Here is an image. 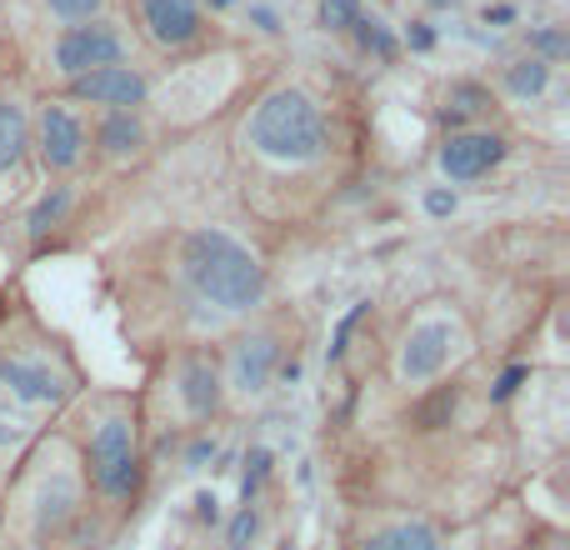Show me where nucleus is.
Masks as SVG:
<instances>
[{"instance_id": "1", "label": "nucleus", "mask_w": 570, "mask_h": 550, "mask_svg": "<svg viewBox=\"0 0 570 550\" xmlns=\"http://www.w3.org/2000/svg\"><path fill=\"white\" fill-rule=\"evenodd\" d=\"M236 146L271 170H311L331 160L335 130L325 106L301 80H276L246 106L236 126Z\"/></svg>"}, {"instance_id": "2", "label": "nucleus", "mask_w": 570, "mask_h": 550, "mask_svg": "<svg viewBox=\"0 0 570 550\" xmlns=\"http://www.w3.org/2000/svg\"><path fill=\"white\" fill-rule=\"evenodd\" d=\"M176 275L216 315H256L271 301V266L226 226H190L176 240Z\"/></svg>"}, {"instance_id": "3", "label": "nucleus", "mask_w": 570, "mask_h": 550, "mask_svg": "<svg viewBox=\"0 0 570 550\" xmlns=\"http://www.w3.org/2000/svg\"><path fill=\"white\" fill-rule=\"evenodd\" d=\"M80 481L106 501L110 511H126L140 501L146 485V445H140V415L126 395H106L86 415V441H80Z\"/></svg>"}, {"instance_id": "4", "label": "nucleus", "mask_w": 570, "mask_h": 550, "mask_svg": "<svg viewBox=\"0 0 570 550\" xmlns=\"http://www.w3.org/2000/svg\"><path fill=\"white\" fill-rule=\"evenodd\" d=\"M120 60H136V36H130V20H116V16L60 26L56 36L46 40V66L60 86L76 80V76H86V70L120 66Z\"/></svg>"}, {"instance_id": "5", "label": "nucleus", "mask_w": 570, "mask_h": 550, "mask_svg": "<svg viewBox=\"0 0 570 550\" xmlns=\"http://www.w3.org/2000/svg\"><path fill=\"white\" fill-rule=\"evenodd\" d=\"M455 355H465V325L451 311H421L401 335L395 351V381L405 391H425L431 381H441L455 365Z\"/></svg>"}, {"instance_id": "6", "label": "nucleus", "mask_w": 570, "mask_h": 550, "mask_svg": "<svg viewBox=\"0 0 570 550\" xmlns=\"http://www.w3.org/2000/svg\"><path fill=\"white\" fill-rule=\"evenodd\" d=\"M86 156H90L86 110H76L60 96L36 100V116H30V160H36L50 180H70L86 166Z\"/></svg>"}, {"instance_id": "7", "label": "nucleus", "mask_w": 570, "mask_h": 550, "mask_svg": "<svg viewBox=\"0 0 570 550\" xmlns=\"http://www.w3.org/2000/svg\"><path fill=\"white\" fill-rule=\"evenodd\" d=\"M136 30L130 36L146 40L156 56H190V50L210 46V16L200 0H126Z\"/></svg>"}, {"instance_id": "8", "label": "nucleus", "mask_w": 570, "mask_h": 550, "mask_svg": "<svg viewBox=\"0 0 570 550\" xmlns=\"http://www.w3.org/2000/svg\"><path fill=\"white\" fill-rule=\"evenodd\" d=\"M76 375L60 371L50 355H36V351H0V401L20 405V411H60V405L76 395Z\"/></svg>"}, {"instance_id": "9", "label": "nucleus", "mask_w": 570, "mask_h": 550, "mask_svg": "<svg viewBox=\"0 0 570 550\" xmlns=\"http://www.w3.org/2000/svg\"><path fill=\"white\" fill-rule=\"evenodd\" d=\"M60 100H70L76 110H96V116L100 110H146L156 100V76L136 60H120V66H100L66 80Z\"/></svg>"}, {"instance_id": "10", "label": "nucleus", "mask_w": 570, "mask_h": 550, "mask_svg": "<svg viewBox=\"0 0 570 550\" xmlns=\"http://www.w3.org/2000/svg\"><path fill=\"white\" fill-rule=\"evenodd\" d=\"M511 160V136L495 126H471V130H451L435 146V170L445 186H475V180L495 176Z\"/></svg>"}, {"instance_id": "11", "label": "nucleus", "mask_w": 570, "mask_h": 550, "mask_svg": "<svg viewBox=\"0 0 570 550\" xmlns=\"http://www.w3.org/2000/svg\"><path fill=\"white\" fill-rule=\"evenodd\" d=\"M285 345L276 331H250L240 335L236 345H230V375H220V381L230 385L236 395H246V401H256V395L271 391V381H276V365L285 361Z\"/></svg>"}, {"instance_id": "12", "label": "nucleus", "mask_w": 570, "mask_h": 550, "mask_svg": "<svg viewBox=\"0 0 570 550\" xmlns=\"http://www.w3.org/2000/svg\"><path fill=\"white\" fill-rule=\"evenodd\" d=\"M90 150L106 166H136L150 156V120L146 110H100L90 120Z\"/></svg>"}, {"instance_id": "13", "label": "nucleus", "mask_w": 570, "mask_h": 550, "mask_svg": "<svg viewBox=\"0 0 570 550\" xmlns=\"http://www.w3.org/2000/svg\"><path fill=\"white\" fill-rule=\"evenodd\" d=\"M176 381H180L176 395H180L190 421H216V415L226 411V381H220V365L210 361V355H200V351L180 355Z\"/></svg>"}, {"instance_id": "14", "label": "nucleus", "mask_w": 570, "mask_h": 550, "mask_svg": "<svg viewBox=\"0 0 570 550\" xmlns=\"http://www.w3.org/2000/svg\"><path fill=\"white\" fill-rule=\"evenodd\" d=\"M485 116H495V90L485 86V80L461 76V80H451V86L441 90V106H435V126H441V136L485 126Z\"/></svg>"}, {"instance_id": "15", "label": "nucleus", "mask_w": 570, "mask_h": 550, "mask_svg": "<svg viewBox=\"0 0 570 550\" xmlns=\"http://www.w3.org/2000/svg\"><path fill=\"white\" fill-rule=\"evenodd\" d=\"M355 550H445V531L425 515H391L365 526Z\"/></svg>"}, {"instance_id": "16", "label": "nucleus", "mask_w": 570, "mask_h": 550, "mask_svg": "<svg viewBox=\"0 0 570 550\" xmlns=\"http://www.w3.org/2000/svg\"><path fill=\"white\" fill-rule=\"evenodd\" d=\"M76 200H80L76 180H50V186L40 190V196H36V206L26 210V240H30V251H46V240L56 236V230L70 220V210H76Z\"/></svg>"}, {"instance_id": "17", "label": "nucleus", "mask_w": 570, "mask_h": 550, "mask_svg": "<svg viewBox=\"0 0 570 550\" xmlns=\"http://www.w3.org/2000/svg\"><path fill=\"white\" fill-rule=\"evenodd\" d=\"M30 170V110L0 96V180H26Z\"/></svg>"}, {"instance_id": "18", "label": "nucleus", "mask_w": 570, "mask_h": 550, "mask_svg": "<svg viewBox=\"0 0 570 550\" xmlns=\"http://www.w3.org/2000/svg\"><path fill=\"white\" fill-rule=\"evenodd\" d=\"M556 80V66H546V60L535 56H511L501 60V90L511 100H521V106H531V100H541L546 90H551Z\"/></svg>"}, {"instance_id": "19", "label": "nucleus", "mask_w": 570, "mask_h": 550, "mask_svg": "<svg viewBox=\"0 0 570 550\" xmlns=\"http://www.w3.org/2000/svg\"><path fill=\"white\" fill-rule=\"evenodd\" d=\"M345 36L361 46V56L381 60V66H395V56H401V36H395V26L385 16H375V10H361Z\"/></svg>"}, {"instance_id": "20", "label": "nucleus", "mask_w": 570, "mask_h": 550, "mask_svg": "<svg viewBox=\"0 0 570 550\" xmlns=\"http://www.w3.org/2000/svg\"><path fill=\"white\" fill-rule=\"evenodd\" d=\"M521 40H525V56L546 60V66H561V60L570 56V36H566V26H556V20H546V26H525Z\"/></svg>"}, {"instance_id": "21", "label": "nucleus", "mask_w": 570, "mask_h": 550, "mask_svg": "<svg viewBox=\"0 0 570 550\" xmlns=\"http://www.w3.org/2000/svg\"><path fill=\"white\" fill-rule=\"evenodd\" d=\"M271 465H276V455H271L266 445H250L246 465H240V505L261 501V491H266V481H271Z\"/></svg>"}, {"instance_id": "22", "label": "nucleus", "mask_w": 570, "mask_h": 550, "mask_svg": "<svg viewBox=\"0 0 570 550\" xmlns=\"http://www.w3.org/2000/svg\"><path fill=\"white\" fill-rule=\"evenodd\" d=\"M375 305L371 301H355L351 311L341 315V321H335V331H331V345H325V365H341L345 361V351H351V341H355V325L365 321V315H371Z\"/></svg>"}, {"instance_id": "23", "label": "nucleus", "mask_w": 570, "mask_h": 550, "mask_svg": "<svg viewBox=\"0 0 570 550\" xmlns=\"http://www.w3.org/2000/svg\"><path fill=\"white\" fill-rule=\"evenodd\" d=\"M56 26H80V20H96V16H110V0H40Z\"/></svg>"}, {"instance_id": "24", "label": "nucleus", "mask_w": 570, "mask_h": 550, "mask_svg": "<svg viewBox=\"0 0 570 550\" xmlns=\"http://www.w3.org/2000/svg\"><path fill=\"white\" fill-rule=\"evenodd\" d=\"M361 0H315V26L331 30V36H345V30L355 26V16H361Z\"/></svg>"}, {"instance_id": "25", "label": "nucleus", "mask_w": 570, "mask_h": 550, "mask_svg": "<svg viewBox=\"0 0 570 550\" xmlns=\"http://www.w3.org/2000/svg\"><path fill=\"white\" fill-rule=\"evenodd\" d=\"M525 381H531V365L525 361H515V365H505L501 375L491 381V405H511L515 395L525 391Z\"/></svg>"}, {"instance_id": "26", "label": "nucleus", "mask_w": 570, "mask_h": 550, "mask_svg": "<svg viewBox=\"0 0 570 550\" xmlns=\"http://www.w3.org/2000/svg\"><path fill=\"white\" fill-rule=\"evenodd\" d=\"M395 36H401V50H415V56H431V50L441 46V30H435L425 16L421 20H405Z\"/></svg>"}, {"instance_id": "27", "label": "nucleus", "mask_w": 570, "mask_h": 550, "mask_svg": "<svg viewBox=\"0 0 570 550\" xmlns=\"http://www.w3.org/2000/svg\"><path fill=\"white\" fill-rule=\"evenodd\" d=\"M246 20H250V30H256V36H271V40H276L281 30H285L281 10L266 6V0H250V6H246Z\"/></svg>"}, {"instance_id": "28", "label": "nucleus", "mask_w": 570, "mask_h": 550, "mask_svg": "<svg viewBox=\"0 0 570 550\" xmlns=\"http://www.w3.org/2000/svg\"><path fill=\"white\" fill-rule=\"evenodd\" d=\"M210 461H220V441H216V435H196V441L186 445V455H180V465H186V471H206Z\"/></svg>"}, {"instance_id": "29", "label": "nucleus", "mask_w": 570, "mask_h": 550, "mask_svg": "<svg viewBox=\"0 0 570 550\" xmlns=\"http://www.w3.org/2000/svg\"><path fill=\"white\" fill-rule=\"evenodd\" d=\"M26 441H30V425L26 421H10V411L0 405V455L10 461V455H16Z\"/></svg>"}, {"instance_id": "30", "label": "nucleus", "mask_w": 570, "mask_h": 550, "mask_svg": "<svg viewBox=\"0 0 570 550\" xmlns=\"http://www.w3.org/2000/svg\"><path fill=\"white\" fill-rule=\"evenodd\" d=\"M455 210H461V196H455V186H431V190H425V216L451 220Z\"/></svg>"}, {"instance_id": "31", "label": "nucleus", "mask_w": 570, "mask_h": 550, "mask_svg": "<svg viewBox=\"0 0 570 550\" xmlns=\"http://www.w3.org/2000/svg\"><path fill=\"white\" fill-rule=\"evenodd\" d=\"M196 521H200V526H210V531H216V526L226 521V511H220L216 491H200V495H196Z\"/></svg>"}, {"instance_id": "32", "label": "nucleus", "mask_w": 570, "mask_h": 550, "mask_svg": "<svg viewBox=\"0 0 570 550\" xmlns=\"http://www.w3.org/2000/svg\"><path fill=\"white\" fill-rule=\"evenodd\" d=\"M515 16H521V10H515V6H485V10H481V20H485V26H491V30L515 26Z\"/></svg>"}, {"instance_id": "33", "label": "nucleus", "mask_w": 570, "mask_h": 550, "mask_svg": "<svg viewBox=\"0 0 570 550\" xmlns=\"http://www.w3.org/2000/svg\"><path fill=\"white\" fill-rule=\"evenodd\" d=\"M240 0H200V10H206V16H226V10H236Z\"/></svg>"}, {"instance_id": "34", "label": "nucleus", "mask_w": 570, "mask_h": 550, "mask_svg": "<svg viewBox=\"0 0 570 550\" xmlns=\"http://www.w3.org/2000/svg\"><path fill=\"white\" fill-rule=\"evenodd\" d=\"M431 6H455V0H431Z\"/></svg>"}, {"instance_id": "35", "label": "nucleus", "mask_w": 570, "mask_h": 550, "mask_svg": "<svg viewBox=\"0 0 570 550\" xmlns=\"http://www.w3.org/2000/svg\"><path fill=\"white\" fill-rule=\"evenodd\" d=\"M281 550H291V546H281Z\"/></svg>"}]
</instances>
